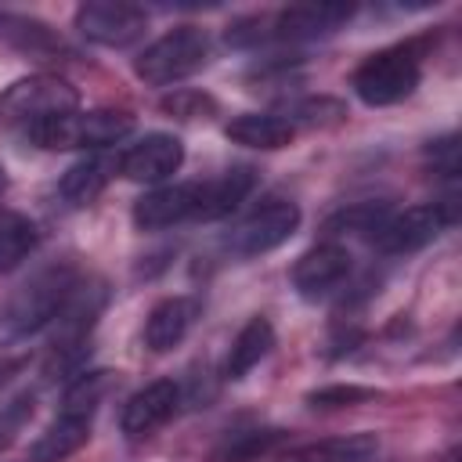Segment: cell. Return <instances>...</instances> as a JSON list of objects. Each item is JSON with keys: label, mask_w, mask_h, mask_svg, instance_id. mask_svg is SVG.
Wrapping results in <instances>:
<instances>
[{"label": "cell", "mask_w": 462, "mask_h": 462, "mask_svg": "<svg viewBox=\"0 0 462 462\" xmlns=\"http://www.w3.org/2000/svg\"><path fill=\"white\" fill-rule=\"evenodd\" d=\"M375 390L368 386H325V390H314L307 401L314 408H343V404H357V401H372Z\"/></svg>", "instance_id": "cell-27"}, {"label": "cell", "mask_w": 462, "mask_h": 462, "mask_svg": "<svg viewBox=\"0 0 462 462\" xmlns=\"http://www.w3.org/2000/svg\"><path fill=\"white\" fill-rule=\"evenodd\" d=\"M76 29L101 47H130L144 36L148 14L123 0H90L76 11Z\"/></svg>", "instance_id": "cell-8"}, {"label": "cell", "mask_w": 462, "mask_h": 462, "mask_svg": "<svg viewBox=\"0 0 462 462\" xmlns=\"http://www.w3.org/2000/svg\"><path fill=\"white\" fill-rule=\"evenodd\" d=\"M199 206V184H162L137 199L134 224L141 231H162L180 220H191Z\"/></svg>", "instance_id": "cell-13"}, {"label": "cell", "mask_w": 462, "mask_h": 462, "mask_svg": "<svg viewBox=\"0 0 462 462\" xmlns=\"http://www.w3.org/2000/svg\"><path fill=\"white\" fill-rule=\"evenodd\" d=\"M76 108H79L76 87L61 76H47V72L18 79L0 94V119L18 123L25 130H32L47 119H58L65 112H76Z\"/></svg>", "instance_id": "cell-5"}, {"label": "cell", "mask_w": 462, "mask_h": 462, "mask_svg": "<svg viewBox=\"0 0 462 462\" xmlns=\"http://www.w3.org/2000/svg\"><path fill=\"white\" fill-rule=\"evenodd\" d=\"M36 249V227L29 217L0 209V274L14 271Z\"/></svg>", "instance_id": "cell-22"}, {"label": "cell", "mask_w": 462, "mask_h": 462, "mask_svg": "<svg viewBox=\"0 0 462 462\" xmlns=\"http://www.w3.org/2000/svg\"><path fill=\"white\" fill-rule=\"evenodd\" d=\"M227 141L235 144H245V148H260V152H274V148H285L292 137H296V126L292 119L285 116H271V112H245L238 119H231L224 126Z\"/></svg>", "instance_id": "cell-18"}, {"label": "cell", "mask_w": 462, "mask_h": 462, "mask_svg": "<svg viewBox=\"0 0 462 462\" xmlns=\"http://www.w3.org/2000/svg\"><path fill=\"white\" fill-rule=\"evenodd\" d=\"M90 437V415H76V411H61L32 444V462H61L72 451H79Z\"/></svg>", "instance_id": "cell-20"}, {"label": "cell", "mask_w": 462, "mask_h": 462, "mask_svg": "<svg viewBox=\"0 0 462 462\" xmlns=\"http://www.w3.org/2000/svg\"><path fill=\"white\" fill-rule=\"evenodd\" d=\"M177 404H180V386L173 383V379H155V383H148L144 390H137L126 404H123V419H119V426H123V433L126 437H148L152 430H159L173 411H177Z\"/></svg>", "instance_id": "cell-12"}, {"label": "cell", "mask_w": 462, "mask_h": 462, "mask_svg": "<svg viewBox=\"0 0 462 462\" xmlns=\"http://www.w3.org/2000/svg\"><path fill=\"white\" fill-rule=\"evenodd\" d=\"M105 170H108V166H105L101 159H83V162H76V166L61 177V184H58L65 206H72V209L90 206V202L105 191V180H108Z\"/></svg>", "instance_id": "cell-21"}, {"label": "cell", "mask_w": 462, "mask_h": 462, "mask_svg": "<svg viewBox=\"0 0 462 462\" xmlns=\"http://www.w3.org/2000/svg\"><path fill=\"white\" fill-rule=\"evenodd\" d=\"M22 368H25V361H18V357H14V361H0V390H4Z\"/></svg>", "instance_id": "cell-30"}, {"label": "cell", "mask_w": 462, "mask_h": 462, "mask_svg": "<svg viewBox=\"0 0 462 462\" xmlns=\"http://www.w3.org/2000/svg\"><path fill=\"white\" fill-rule=\"evenodd\" d=\"M76 285H79V278L69 263H58V267H47V271L32 274L0 307V346H14V343L43 332L65 310Z\"/></svg>", "instance_id": "cell-1"}, {"label": "cell", "mask_w": 462, "mask_h": 462, "mask_svg": "<svg viewBox=\"0 0 462 462\" xmlns=\"http://www.w3.org/2000/svg\"><path fill=\"white\" fill-rule=\"evenodd\" d=\"M134 130V116L123 108H94V112H65L58 119H47L29 130V137L40 148L51 152H72V148H105L123 141Z\"/></svg>", "instance_id": "cell-3"}, {"label": "cell", "mask_w": 462, "mask_h": 462, "mask_svg": "<svg viewBox=\"0 0 462 462\" xmlns=\"http://www.w3.org/2000/svg\"><path fill=\"white\" fill-rule=\"evenodd\" d=\"M350 274V256L343 245L336 242H321L314 249H307L296 267H292V285L303 300H321L328 292H336Z\"/></svg>", "instance_id": "cell-10"}, {"label": "cell", "mask_w": 462, "mask_h": 462, "mask_svg": "<svg viewBox=\"0 0 462 462\" xmlns=\"http://www.w3.org/2000/svg\"><path fill=\"white\" fill-rule=\"evenodd\" d=\"M105 390H108V372H87V375H79V379L65 390L61 411L94 415V408H97V401L105 397Z\"/></svg>", "instance_id": "cell-24"}, {"label": "cell", "mask_w": 462, "mask_h": 462, "mask_svg": "<svg viewBox=\"0 0 462 462\" xmlns=\"http://www.w3.org/2000/svg\"><path fill=\"white\" fill-rule=\"evenodd\" d=\"M162 108L173 112V116H180V119H199V116H209L217 105H213V97H206L199 90H177L173 97L162 101Z\"/></svg>", "instance_id": "cell-28"}, {"label": "cell", "mask_w": 462, "mask_h": 462, "mask_svg": "<svg viewBox=\"0 0 462 462\" xmlns=\"http://www.w3.org/2000/svg\"><path fill=\"white\" fill-rule=\"evenodd\" d=\"M282 440V430H263V433H245L227 448V462H253L256 455H267Z\"/></svg>", "instance_id": "cell-26"}, {"label": "cell", "mask_w": 462, "mask_h": 462, "mask_svg": "<svg viewBox=\"0 0 462 462\" xmlns=\"http://www.w3.org/2000/svg\"><path fill=\"white\" fill-rule=\"evenodd\" d=\"M390 217V209H386V202H361V206H350V209H343V213H336L328 224H325V231L328 235H339V231H357V235H375V227L383 224Z\"/></svg>", "instance_id": "cell-23"}, {"label": "cell", "mask_w": 462, "mask_h": 462, "mask_svg": "<svg viewBox=\"0 0 462 462\" xmlns=\"http://www.w3.org/2000/svg\"><path fill=\"white\" fill-rule=\"evenodd\" d=\"M350 4H292L271 14V40H318L350 22Z\"/></svg>", "instance_id": "cell-11"}, {"label": "cell", "mask_w": 462, "mask_h": 462, "mask_svg": "<svg viewBox=\"0 0 462 462\" xmlns=\"http://www.w3.org/2000/svg\"><path fill=\"white\" fill-rule=\"evenodd\" d=\"M4 191H7V170L0 166V195H4Z\"/></svg>", "instance_id": "cell-31"}, {"label": "cell", "mask_w": 462, "mask_h": 462, "mask_svg": "<svg viewBox=\"0 0 462 462\" xmlns=\"http://www.w3.org/2000/svg\"><path fill=\"white\" fill-rule=\"evenodd\" d=\"M271 346H274V328H271V321H267L263 314L249 318V321L238 328V336L231 339V350H227V361H224V375H227V379H242L245 372H253V368L271 354Z\"/></svg>", "instance_id": "cell-19"}, {"label": "cell", "mask_w": 462, "mask_h": 462, "mask_svg": "<svg viewBox=\"0 0 462 462\" xmlns=\"http://www.w3.org/2000/svg\"><path fill=\"white\" fill-rule=\"evenodd\" d=\"M296 227H300V206L292 199H267L227 231L224 249L231 256H260L278 249Z\"/></svg>", "instance_id": "cell-6"}, {"label": "cell", "mask_w": 462, "mask_h": 462, "mask_svg": "<svg viewBox=\"0 0 462 462\" xmlns=\"http://www.w3.org/2000/svg\"><path fill=\"white\" fill-rule=\"evenodd\" d=\"M209 58V36L199 25H177L155 43H148L137 58V76L152 87H170L195 76Z\"/></svg>", "instance_id": "cell-4"}, {"label": "cell", "mask_w": 462, "mask_h": 462, "mask_svg": "<svg viewBox=\"0 0 462 462\" xmlns=\"http://www.w3.org/2000/svg\"><path fill=\"white\" fill-rule=\"evenodd\" d=\"M195 318H199V300L195 296H170V300L155 303L148 321H144V346L155 350V354L173 350L188 336Z\"/></svg>", "instance_id": "cell-15"}, {"label": "cell", "mask_w": 462, "mask_h": 462, "mask_svg": "<svg viewBox=\"0 0 462 462\" xmlns=\"http://www.w3.org/2000/svg\"><path fill=\"white\" fill-rule=\"evenodd\" d=\"M0 40L11 43L14 51L29 54V58H54V54H69L65 40L40 18H29V14H11V11H0Z\"/></svg>", "instance_id": "cell-17"}, {"label": "cell", "mask_w": 462, "mask_h": 462, "mask_svg": "<svg viewBox=\"0 0 462 462\" xmlns=\"http://www.w3.org/2000/svg\"><path fill=\"white\" fill-rule=\"evenodd\" d=\"M180 162H184V144L173 134H148L123 152L119 173L137 184H162L180 170Z\"/></svg>", "instance_id": "cell-9"}, {"label": "cell", "mask_w": 462, "mask_h": 462, "mask_svg": "<svg viewBox=\"0 0 462 462\" xmlns=\"http://www.w3.org/2000/svg\"><path fill=\"white\" fill-rule=\"evenodd\" d=\"M451 224V217L440 209V202H422V206H408L404 213H390L375 235H372V245L386 256H404V253H415L422 245H430L444 227Z\"/></svg>", "instance_id": "cell-7"}, {"label": "cell", "mask_w": 462, "mask_h": 462, "mask_svg": "<svg viewBox=\"0 0 462 462\" xmlns=\"http://www.w3.org/2000/svg\"><path fill=\"white\" fill-rule=\"evenodd\" d=\"M430 159H433V170H437V173H444V177H455V173H458V144H455V137L433 141V148H430Z\"/></svg>", "instance_id": "cell-29"}, {"label": "cell", "mask_w": 462, "mask_h": 462, "mask_svg": "<svg viewBox=\"0 0 462 462\" xmlns=\"http://www.w3.org/2000/svg\"><path fill=\"white\" fill-rule=\"evenodd\" d=\"M422 76V51L419 43H397L368 54L354 72V94L365 105H397L404 101Z\"/></svg>", "instance_id": "cell-2"}, {"label": "cell", "mask_w": 462, "mask_h": 462, "mask_svg": "<svg viewBox=\"0 0 462 462\" xmlns=\"http://www.w3.org/2000/svg\"><path fill=\"white\" fill-rule=\"evenodd\" d=\"M256 188V173L253 166H231L213 180L199 184V206H195V220H220L227 213H235L245 195Z\"/></svg>", "instance_id": "cell-14"}, {"label": "cell", "mask_w": 462, "mask_h": 462, "mask_svg": "<svg viewBox=\"0 0 462 462\" xmlns=\"http://www.w3.org/2000/svg\"><path fill=\"white\" fill-rule=\"evenodd\" d=\"M379 451L375 433H343V437H325L310 444H296L278 455V462H368Z\"/></svg>", "instance_id": "cell-16"}, {"label": "cell", "mask_w": 462, "mask_h": 462, "mask_svg": "<svg viewBox=\"0 0 462 462\" xmlns=\"http://www.w3.org/2000/svg\"><path fill=\"white\" fill-rule=\"evenodd\" d=\"M29 415H32V393H18L11 404L0 408V448H7L22 433V426L29 422Z\"/></svg>", "instance_id": "cell-25"}]
</instances>
